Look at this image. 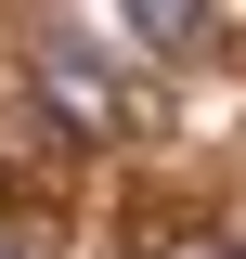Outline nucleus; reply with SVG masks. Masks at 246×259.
I'll use <instances>...</instances> for the list:
<instances>
[{
    "label": "nucleus",
    "instance_id": "obj_1",
    "mask_svg": "<svg viewBox=\"0 0 246 259\" xmlns=\"http://www.w3.org/2000/svg\"><path fill=\"white\" fill-rule=\"evenodd\" d=\"M39 91H52L65 130H91V143H117V130H143V91H130V65H104L91 39H39Z\"/></svg>",
    "mask_w": 246,
    "mask_h": 259
},
{
    "label": "nucleus",
    "instance_id": "obj_2",
    "mask_svg": "<svg viewBox=\"0 0 246 259\" xmlns=\"http://www.w3.org/2000/svg\"><path fill=\"white\" fill-rule=\"evenodd\" d=\"M130 26H143L169 65H194V52H208V0H130Z\"/></svg>",
    "mask_w": 246,
    "mask_h": 259
},
{
    "label": "nucleus",
    "instance_id": "obj_3",
    "mask_svg": "<svg viewBox=\"0 0 246 259\" xmlns=\"http://www.w3.org/2000/svg\"><path fill=\"white\" fill-rule=\"evenodd\" d=\"M220 259H246V233H233V246H220Z\"/></svg>",
    "mask_w": 246,
    "mask_h": 259
},
{
    "label": "nucleus",
    "instance_id": "obj_4",
    "mask_svg": "<svg viewBox=\"0 0 246 259\" xmlns=\"http://www.w3.org/2000/svg\"><path fill=\"white\" fill-rule=\"evenodd\" d=\"M0 259H26V246H0Z\"/></svg>",
    "mask_w": 246,
    "mask_h": 259
}]
</instances>
